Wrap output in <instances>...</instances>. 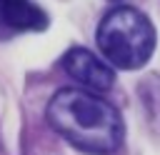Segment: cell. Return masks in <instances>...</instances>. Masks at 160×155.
Returning a JSON list of instances; mask_svg holds the SVG:
<instances>
[{"label":"cell","instance_id":"1","mask_svg":"<svg viewBox=\"0 0 160 155\" xmlns=\"http://www.w3.org/2000/svg\"><path fill=\"white\" fill-rule=\"evenodd\" d=\"M45 118L62 140L88 155H112L125 135L120 110L82 88L58 90L48 102Z\"/></svg>","mask_w":160,"mask_h":155},{"label":"cell","instance_id":"2","mask_svg":"<svg viewBox=\"0 0 160 155\" xmlns=\"http://www.w3.org/2000/svg\"><path fill=\"white\" fill-rule=\"evenodd\" d=\"M95 40L102 52V60H108L112 68L120 70L142 68L152 58L158 45V35L148 15L128 5L110 10L100 20Z\"/></svg>","mask_w":160,"mask_h":155},{"label":"cell","instance_id":"3","mask_svg":"<svg viewBox=\"0 0 160 155\" xmlns=\"http://www.w3.org/2000/svg\"><path fill=\"white\" fill-rule=\"evenodd\" d=\"M60 62H62V70L72 80H78L82 90L105 92L115 85V68L108 60H100L88 48H70Z\"/></svg>","mask_w":160,"mask_h":155},{"label":"cell","instance_id":"4","mask_svg":"<svg viewBox=\"0 0 160 155\" xmlns=\"http://www.w3.org/2000/svg\"><path fill=\"white\" fill-rule=\"evenodd\" d=\"M48 28V12L32 0H0V38Z\"/></svg>","mask_w":160,"mask_h":155}]
</instances>
